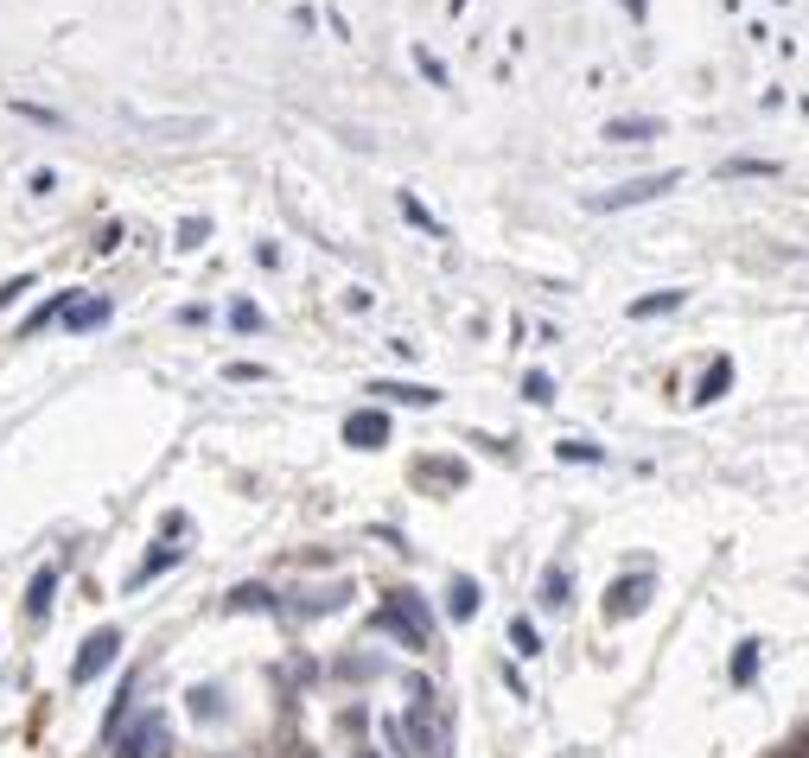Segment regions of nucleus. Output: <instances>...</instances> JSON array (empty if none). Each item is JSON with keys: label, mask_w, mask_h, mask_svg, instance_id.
<instances>
[{"label": "nucleus", "mask_w": 809, "mask_h": 758, "mask_svg": "<svg viewBox=\"0 0 809 758\" xmlns=\"http://www.w3.org/2000/svg\"><path fill=\"white\" fill-rule=\"evenodd\" d=\"M377 632L382 637H402L408 651H428V644H433V625L421 618V600H414V593H396V600L377 612Z\"/></svg>", "instance_id": "nucleus-1"}, {"label": "nucleus", "mask_w": 809, "mask_h": 758, "mask_svg": "<svg viewBox=\"0 0 809 758\" xmlns=\"http://www.w3.org/2000/svg\"><path fill=\"white\" fill-rule=\"evenodd\" d=\"M402 734H414L421 758H453V734H447V714H440V701H433V695H421V701L408 708Z\"/></svg>", "instance_id": "nucleus-2"}, {"label": "nucleus", "mask_w": 809, "mask_h": 758, "mask_svg": "<svg viewBox=\"0 0 809 758\" xmlns=\"http://www.w3.org/2000/svg\"><path fill=\"white\" fill-rule=\"evenodd\" d=\"M122 657V625H102V632H90L83 637V651H76V663H71V683L83 688V683H96L109 663Z\"/></svg>", "instance_id": "nucleus-3"}, {"label": "nucleus", "mask_w": 809, "mask_h": 758, "mask_svg": "<svg viewBox=\"0 0 809 758\" xmlns=\"http://www.w3.org/2000/svg\"><path fill=\"white\" fill-rule=\"evenodd\" d=\"M676 185H683V173L632 178V185H612V192H600V198H593V211H632V204H651V198H663V192H676Z\"/></svg>", "instance_id": "nucleus-4"}, {"label": "nucleus", "mask_w": 809, "mask_h": 758, "mask_svg": "<svg viewBox=\"0 0 809 758\" xmlns=\"http://www.w3.org/2000/svg\"><path fill=\"white\" fill-rule=\"evenodd\" d=\"M382 440H389V414L382 408H357L345 421V447H357V453H377Z\"/></svg>", "instance_id": "nucleus-5"}, {"label": "nucleus", "mask_w": 809, "mask_h": 758, "mask_svg": "<svg viewBox=\"0 0 809 758\" xmlns=\"http://www.w3.org/2000/svg\"><path fill=\"white\" fill-rule=\"evenodd\" d=\"M651 593H657V581L651 574H632V581H618L606 593V618H632V612L651 606Z\"/></svg>", "instance_id": "nucleus-6"}, {"label": "nucleus", "mask_w": 809, "mask_h": 758, "mask_svg": "<svg viewBox=\"0 0 809 758\" xmlns=\"http://www.w3.org/2000/svg\"><path fill=\"white\" fill-rule=\"evenodd\" d=\"M160 734H166V720H160V714H141V720L122 734V752H115V758H153Z\"/></svg>", "instance_id": "nucleus-7"}, {"label": "nucleus", "mask_w": 809, "mask_h": 758, "mask_svg": "<svg viewBox=\"0 0 809 758\" xmlns=\"http://www.w3.org/2000/svg\"><path fill=\"white\" fill-rule=\"evenodd\" d=\"M109 313H115V306L102 300V294H90V300L64 306V326H71V331H96V326H109Z\"/></svg>", "instance_id": "nucleus-8"}, {"label": "nucleus", "mask_w": 809, "mask_h": 758, "mask_svg": "<svg viewBox=\"0 0 809 758\" xmlns=\"http://www.w3.org/2000/svg\"><path fill=\"white\" fill-rule=\"evenodd\" d=\"M663 122L657 115H637V122H606V141L612 147H637V141H657Z\"/></svg>", "instance_id": "nucleus-9"}, {"label": "nucleus", "mask_w": 809, "mask_h": 758, "mask_svg": "<svg viewBox=\"0 0 809 758\" xmlns=\"http://www.w3.org/2000/svg\"><path fill=\"white\" fill-rule=\"evenodd\" d=\"M727 382H734V357H714L708 370H702V382H695V402H720Z\"/></svg>", "instance_id": "nucleus-10"}, {"label": "nucleus", "mask_w": 809, "mask_h": 758, "mask_svg": "<svg viewBox=\"0 0 809 758\" xmlns=\"http://www.w3.org/2000/svg\"><path fill=\"white\" fill-rule=\"evenodd\" d=\"M370 396H389V402H408V408H433V402H440V389H428V382H377Z\"/></svg>", "instance_id": "nucleus-11"}, {"label": "nucleus", "mask_w": 809, "mask_h": 758, "mask_svg": "<svg viewBox=\"0 0 809 758\" xmlns=\"http://www.w3.org/2000/svg\"><path fill=\"white\" fill-rule=\"evenodd\" d=\"M51 593H58V567H39V574H32V586H25V612H32V618H45V612H51Z\"/></svg>", "instance_id": "nucleus-12"}, {"label": "nucleus", "mask_w": 809, "mask_h": 758, "mask_svg": "<svg viewBox=\"0 0 809 758\" xmlns=\"http://www.w3.org/2000/svg\"><path fill=\"white\" fill-rule=\"evenodd\" d=\"M479 600H484V593H479L472 581H465V574H459V581L447 586V612H453V618H472V612H479Z\"/></svg>", "instance_id": "nucleus-13"}, {"label": "nucleus", "mask_w": 809, "mask_h": 758, "mask_svg": "<svg viewBox=\"0 0 809 758\" xmlns=\"http://www.w3.org/2000/svg\"><path fill=\"white\" fill-rule=\"evenodd\" d=\"M676 306H683V294L663 287V294H651V300H632V319H657V313H676Z\"/></svg>", "instance_id": "nucleus-14"}, {"label": "nucleus", "mask_w": 809, "mask_h": 758, "mask_svg": "<svg viewBox=\"0 0 809 758\" xmlns=\"http://www.w3.org/2000/svg\"><path fill=\"white\" fill-rule=\"evenodd\" d=\"M510 644H516L523 657H535V651H542V632H535L530 618H510Z\"/></svg>", "instance_id": "nucleus-15"}, {"label": "nucleus", "mask_w": 809, "mask_h": 758, "mask_svg": "<svg viewBox=\"0 0 809 758\" xmlns=\"http://www.w3.org/2000/svg\"><path fill=\"white\" fill-rule=\"evenodd\" d=\"M542 606H567V574H561V567L542 574Z\"/></svg>", "instance_id": "nucleus-16"}, {"label": "nucleus", "mask_w": 809, "mask_h": 758, "mask_svg": "<svg viewBox=\"0 0 809 758\" xmlns=\"http://www.w3.org/2000/svg\"><path fill=\"white\" fill-rule=\"evenodd\" d=\"M759 676V644H739V657H734V683H752Z\"/></svg>", "instance_id": "nucleus-17"}, {"label": "nucleus", "mask_w": 809, "mask_h": 758, "mask_svg": "<svg viewBox=\"0 0 809 758\" xmlns=\"http://www.w3.org/2000/svg\"><path fill=\"white\" fill-rule=\"evenodd\" d=\"M555 453L567 459V465H574V459H586V465H593V459H600V447H593V440H561Z\"/></svg>", "instance_id": "nucleus-18"}, {"label": "nucleus", "mask_w": 809, "mask_h": 758, "mask_svg": "<svg viewBox=\"0 0 809 758\" xmlns=\"http://www.w3.org/2000/svg\"><path fill=\"white\" fill-rule=\"evenodd\" d=\"M523 396H530V402H555V377H542V370H535V377L523 382Z\"/></svg>", "instance_id": "nucleus-19"}, {"label": "nucleus", "mask_w": 809, "mask_h": 758, "mask_svg": "<svg viewBox=\"0 0 809 758\" xmlns=\"http://www.w3.org/2000/svg\"><path fill=\"white\" fill-rule=\"evenodd\" d=\"M229 319H236V331H262V313H255L249 300H236V306H229Z\"/></svg>", "instance_id": "nucleus-20"}, {"label": "nucleus", "mask_w": 809, "mask_h": 758, "mask_svg": "<svg viewBox=\"0 0 809 758\" xmlns=\"http://www.w3.org/2000/svg\"><path fill=\"white\" fill-rule=\"evenodd\" d=\"M402 217H408V224H421V229H433V236H440V224H433V217H428V211H421L414 198H402Z\"/></svg>", "instance_id": "nucleus-21"}, {"label": "nucleus", "mask_w": 809, "mask_h": 758, "mask_svg": "<svg viewBox=\"0 0 809 758\" xmlns=\"http://www.w3.org/2000/svg\"><path fill=\"white\" fill-rule=\"evenodd\" d=\"M166 561H178V549H153V555H147V567H141V581H153V574L166 567Z\"/></svg>", "instance_id": "nucleus-22"}, {"label": "nucleus", "mask_w": 809, "mask_h": 758, "mask_svg": "<svg viewBox=\"0 0 809 758\" xmlns=\"http://www.w3.org/2000/svg\"><path fill=\"white\" fill-rule=\"evenodd\" d=\"M198 243H204V217H192V224L178 229V249H198Z\"/></svg>", "instance_id": "nucleus-23"}, {"label": "nucleus", "mask_w": 809, "mask_h": 758, "mask_svg": "<svg viewBox=\"0 0 809 758\" xmlns=\"http://www.w3.org/2000/svg\"><path fill=\"white\" fill-rule=\"evenodd\" d=\"M25 287H32V280H25V275H20V280H7V287H0V306H13V300H20V294H25Z\"/></svg>", "instance_id": "nucleus-24"}]
</instances>
